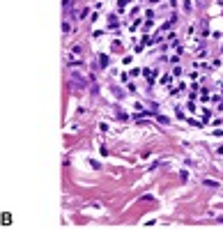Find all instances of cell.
Returning a JSON list of instances; mask_svg holds the SVG:
<instances>
[{"label": "cell", "instance_id": "cell-3", "mask_svg": "<svg viewBox=\"0 0 223 230\" xmlns=\"http://www.w3.org/2000/svg\"><path fill=\"white\" fill-rule=\"evenodd\" d=\"M202 184H205V186H209V189H216V186H219V182H216V180H202Z\"/></svg>", "mask_w": 223, "mask_h": 230}, {"label": "cell", "instance_id": "cell-4", "mask_svg": "<svg viewBox=\"0 0 223 230\" xmlns=\"http://www.w3.org/2000/svg\"><path fill=\"white\" fill-rule=\"evenodd\" d=\"M99 65H101V67H108V55H104V53H101V55H99Z\"/></svg>", "mask_w": 223, "mask_h": 230}, {"label": "cell", "instance_id": "cell-1", "mask_svg": "<svg viewBox=\"0 0 223 230\" xmlns=\"http://www.w3.org/2000/svg\"><path fill=\"white\" fill-rule=\"evenodd\" d=\"M143 76L147 78V83H154L157 81V69H150L147 67V69H143Z\"/></svg>", "mask_w": 223, "mask_h": 230}, {"label": "cell", "instance_id": "cell-2", "mask_svg": "<svg viewBox=\"0 0 223 230\" xmlns=\"http://www.w3.org/2000/svg\"><path fill=\"white\" fill-rule=\"evenodd\" d=\"M108 26H110V28H117V26H120L117 16H113V14H110V16H108Z\"/></svg>", "mask_w": 223, "mask_h": 230}]
</instances>
